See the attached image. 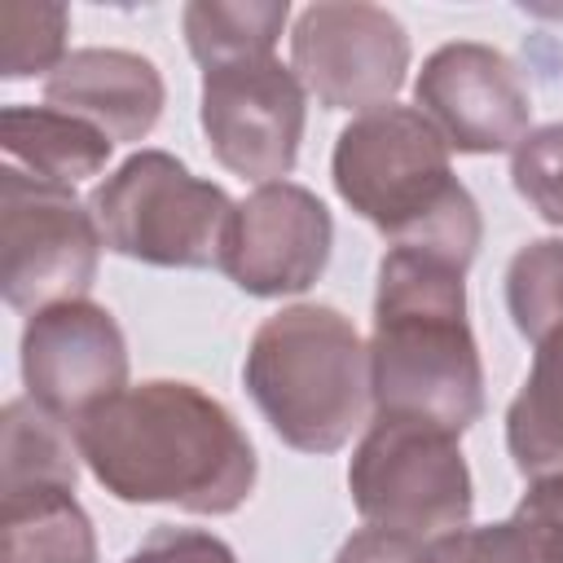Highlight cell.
<instances>
[{
    "instance_id": "1",
    "label": "cell",
    "mask_w": 563,
    "mask_h": 563,
    "mask_svg": "<svg viewBox=\"0 0 563 563\" xmlns=\"http://www.w3.org/2000/svg\"><path fill=\"white\" fill-rule=\"evenodd\" d=\"M92 479L128 506L233 515L255 493V449L238 418L194 383L123 387L75 431Z\"/></svg>"
},
{
    "instance_id": "2",
    "label": "cell",
    "mask_w": 563,
    "mask_h": 563,
    "mask_svg": "<svg viewBox=\"0 0 563 563\" xmlns=\"http://www.w3.org/2000/svg\"><path fill=\"white\" fill-rule=\"evenodd\" d=\"M466 268L391 246L378 264L369 400L374 413L462 435L484 413V361L466 321Z\"/></svg>"
},
{
    "instance_id": "3",
    "label": "cell",
    "mask_w": 563,
    "mask_h": 563,
    "mask_svg": "<svg viewBox=\"0 0 563 563\" xmlns=\"http://www.w3.org/2000/svg\"><path fill=\"white\" fill-rule=\"evenodd\" d=\"M339 198L391 246L440 255L466 268L484 220L471 189L449 167V141L418 106H378L356 114L330 158Z\"/></svg>"
},
{
    "instance_id": "4",
    "label": "cell",
    "mask_w": 563,
    "mask_h": 563,
    "mask_svg": "<svg viewBox=\"0 0 563 563\" xmlns=\"http://www.w3.org/2000/svg\"><path fill=\"white\" fill-rule=\"evenodd\" d=\"M242 378L282 444L334 453L365 422L369 347L330 303H290L251 334Z\"/></svg>"
},
{
    "instance_id": "5",
    "label": "cell",
    "mask_w": 563,
    "mask_h": 563,
    "mask_svg": "<svg viewBox=\"0 0 563 563\" xmlns=\"http://www.w3.org/2000/svg\"><path fill=\"white\" fill-rule=\"evenodd\" d=\"M101 242L154 268H220L224 233L233 220L229 194L194 176L167 150L123 158L88 198Z\"/></svg>"
},
{
    "instance_id": "6",
    "label": "cell",
    "mask_w": 563,
    "mask_h": 563,
    "mask_svg": "<svg viewBox=\"0 0 563 563\" xmlns=\"http://www.w3.org/2000/svg\"><path fill=\"white\" fill-rule=\"evenodd\" d=\"M347 493L365 523L418 541L466 528L475 488L453 431L418 418L374 413L347 462Z\"/></svg>"
},
{
    "instance_id": "7",
    "label": "cell",
    "mask_w": 563,
    "mask_h": 563,
    "mask_svg": "<svg viewBox=\"0 0 563 563\" xmlns=\"http://www.w3.org/2000/svg\"><path fill=\"white\" fill-rule=\"evenodd\" d=\"M101 229L75 189L44 185L4 163L0 172V290L18 312L84 299L97 282Z\"/></svg>"
},
{
    "instance_id": "8",
    "label": "cell",
    "mask_w": 563,
    "mask_h": 563,
    "mask_svg": "<svg viewBox=\"0 0 563 563\" xmlns=\"http://www.w3.org/2000/svg\"><path fill=\"white\" fill-rule=\"evenodd\" d=\"M198 119L211 154L242 180L273 185L295 172L308 88L277 57H251L202 70Z\"/></svg>"
},
{
    "instance_id": "9",
    "label": "cell",
    "mask_w": 563,
    "mask_h": 563,
    "mask_svg": "<svg viewBox=\"0 0 563 563\" xmlns=\"http://www.w3.org/2000/svg\"><path fill=\"white\" fill-rule=\"evenodd\" d=\"M290 70L325 110H378L405 84L409 35L378 4H308L290 31Z\"/></svg>"
},
{
    "instance_id": "10",
    "label": "cell",
    "mask_w": 563,
    "mask_h": 563,
    "mask_svg": "<svg viewBox=\"0 0 563 563\" xmlns=\"http://www.w3.org/2000/svg\"><path fill=\"white\" fill-rule=\"evenodd\" d=\"M26 396L70 431L128 387V343L119 321L92 299L31 312L22 330Z\"/></svg>"
},
{
    "instance_id": "11",
    "label": "cell",
    "mask_w": 563,
    "mask_h": 563,
    "mask_svg": "<svg viewBox=\"0 0 563 563\" xmlns=\"http://www.w3.org/2000/svg\"><path fill=\"white\" fill-rule=\"evenodd\" d=\"M330 246L334 220L325 202L295 180H273L255 185V194L233 207L220 268L246 295L282 299L308 290L325 273Z\"/></svg>"
},
{
    "instance_id": "12",
    "label": "cell",
    "mask_w": 563,
    "mask_h": 563,
    "mask_svg": "<svg viewBox=\"0 0 563 563\" xmlns=\"http://www.w3.org/2000/svg\"><path fill=\"white\" fill-rule=\"evenodd\" d=\"M413 101L457 154H515L532 119L515 62L475 40L440 44L418 70Z\"/></svg>"
},
{
    "instance_id": "13",
    "label": "cell",
    "mask_w": 563,
    "mask_h": 563,
    "mask_svg": "<svg viewBox=\"0 0 563 563\" xmlns=\"http://www.w3.org/2000/svg\"><path fill=\"white\" fill-rule=\"evenodd\" d=\"M53 110L88 119L110 141H141L154 132L167 88L150 57L128 48H75L44 79Z\"/></svg>"
},
{
    "instance_id": "14",
    "label": "cell",
    "mask_w": 563,
    "mask_h": 563,
    "mask_svg": "<svg viewBox=\"0 0 563 563\" xmlns=\"http://www.w3.org/2000/svg\"><path fill=\"white\" fill-rule=\"evenodd\" d=\"M0 150L9 167L57 185L75 189L79 180L97 176L110 163L114 141L92 128L88 119H75L53 106H4L0 114Z\"/></svg>"
},
{
    "instance_id": "15",
    "label": "cell",
    "mask_w": 563,
    "mask_h": 563,
    "mask_svg": "<svg viewBox=\"0 0 563 563\" xmlns=\"http://www.w3.org/2000/svg\"><path fill=\"white\" fill-rule=\"evenodd\" d=\"M0 563H97L92 519L75 488L0 493Z\"/></svg>"
},
{
    "instance_id": "16",
    "label": "cell",
    "mask_w": 563,
    "mask_h": 563,
    "mask_svg": "<svg viewBox=\"0 0 563 563\" xmlns=\"http://www.w3.org/2000/svg\"><path fill=\"white\" fill-rule=\"evenodd\" d=\"M506 449L523 479L563 475V330L537 343L532 369L506 409Z\"/></svg>"
},
{
    "instance_id": "17",
    "label": "cell",
    "mask_w": 563,
    "mask_h": 563,
    "mask_svg": "<svg viewBox=\"0 0 563 563\" xmlns=\"http://www.w3.org/2000/svg\"><path fill=\"white\" fill-rule=\"evenodd\" d=\"M79 444L66 422L44 413L31 396L4 405L0 418V493L18 488H75Z\"/></svg>"
},
{
    "instance_id": "18",
    "label": "cell",
    "mask_w": 563,
    "mask_h": 563,
    "mask_svg": "<svg viewBox=\"0 0 563 563\" xmlns=\"http://www.w3.org/2000/svg\"><path fill=\"white\" fill-rule=\"evenodd\" d=\"M290 18L286 0H194L180 13L185 44L202 70L273 57L282 26Z\"/></svg>"
},
{
    "instance_id": "19",
    "label": "cell",
    "mask_w": 563,
    "mask_h": 563,
    "mask_svg": "<svg viewBox=\"0 0 563 563\" xmlns=\"http://www.w3.org/2000/svg\"><path fill=\"white\" fill-rule=\"evenodd\" d=\"M506 308L532 347L563 330V238H537L515 251L506 264Z\"/></svg>"
},
{
    "instance_id": "20",
    "label": "cell",
    "mask_w": 563,
    "mask_h": 563,
    "mask_svg": "<svg viewBox=\"0 0 563 563\" xmlns=\"http://www.w3.org/2000/svg\"><path fill=\"white\" fill-rule=\"evenodd\" d=\"M66 9L62 4H26L9 0L0 9V31H4V79H31V75H53L66 62Z\"/></svg>"
},
{
    "instance_id": "21",
    "label": "cell",
    "mask_w": 563,
    "mask_h": 563,
    "mask_svg": "<svg viewBox=\"0 0 563 563\" xmlns=\"http://www.w3.org/2000/svg\"><path fill=\"white\" fill-rule=\"evenodd\" d=\"M510 180L545 224L563 229V123H545L515 145Z\"/></svg>"
},
{
    "instance_id": "22",
    "label": "cell",
    "mask_w": 563,
    "mask_h": 563,
    "mask_svg": "<svg viewBox=\"0 0 563 563\" xmlns=\"http://www.w3.org/2000/svg\"><path fill=\"white\" fill-rule=\"evenodd\" d=\"M427 563H532V545L519 519H501L427 541Z\"/></svg>"
},
{
    "instance_id": "23",
    "label": "cell",
    "mask_w": 563,
    "mask_h": 563,
    "mask_svg": "<svg viewBox=\"0 0 563 563\" xmlns=\"http://www.w3.org/2000/svg\"><path fill=\"white\" fill-rule=\"evenodd\" d=\"M515 519L528 532L532 563H563V475L532 479Z\"/></svg>"
},
{
    "instance_id": "24",
    "label": "cell",
    "mask_w": 563,
    "mask_h": 563,
    "mask_svg": "<svg viewBox=\"0 0 563 563\" xmlns=\"http://www.w3.org/2000/svg\"><path fill=\"white\" fill-rule=\"evenodd\" d=\"M123 563H238V554L198 528H154Z\"/></svg>"
},
{
    "instance_id": "25",
    "label": "cell",
    "mask_w": 563,
    "mask_h": 563,
    "mask_svg": "<svg viewBox=\"0 0 563 563\" xmlns=\"http://www.w3.org/2000/svg\"><path fill=\"white\" fill-rule=\"evenodd\" d=\"M334 563H427V541L365 523L361 532H352L339 545Z\"/></svg>"
}]
</instances>
